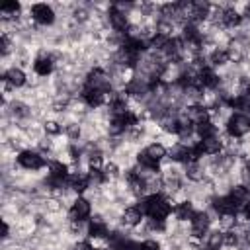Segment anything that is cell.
Masks as SVG:
<instances>
[{
  "label": "cell",
  "mask_w": 250,
  "mask_h": 250,
  "mask_svg": "<svg viewBox=\"0 0 250 250\" xmlns=\"http://www.w3.org/2000/svg\"><path fill=\"white\" fill-rule=\"evenodd\" d=\"M25 10L29 14V18L39 25V27H55L59 18H57V12L53 10V4L51 2H31V4H25Z\"/></svg>",
  "instance_id": "6da1fadb"
},
{
  "label": "cell",
  "mask_w": 250,
  "mask_h": 250,
  "mask_svg": "<svg viewBox=\"0 0 250 250\" xmlns=\"http://www.w3.org/2000/svg\"><path fill=\"white\" fill-rule=\"evenodd\" d=\"M223 131L229 137H232V139H246V137H250V113L234 111L230 115V119L227 121Z\"/></svg>",
  "instance_id": "7a4b0ae2"
},
{
  "label": "cell",
  "mask_w": 250,
  "mask_h": 250,
  "mask_svg": "<svg viewBox=\"0 0 250 250\" xmlns=\"http://www.w3.org/2000/svg\"><path fill=\"white\" fill-rule=\"evenodd\" d=\"M92 213H94L92 201H90L86 195H78V197L72 201V205L68 207L66 219H68V221H90Z\"/></svg>",
  "instance_id": "3957f363"
},
{
  "label": "cell",
  "mask_w": 250,
  "mask_h": 250,
  "mask_svg": "<svg viewBox=\"0 0 250 250\" xmlns=\"http://www.w3.org/2000/svg\"><path fill=\"white\" fill-rule=\"evenodd\" d=\"M145 217L146 215L143 213V209L137 203H133L121 211V219H119V225L115 229H135L145 221Z\"/></svg>",
  "instance_id": "277c9868"
},
{
  "label": "cell",
  "mask_w": 250,
  "mask_h": 250,
  "mask_svg": "<svg viewBox=\"0 0 250 250\" xmlns=\"http://www.w3.org/2000/svg\"><path fill=\"white\" fill-rule=\"evenodd\" d=\"M123 141L135 148H143L146 143H148V137H146V125L145 123H137V125H131L125 133H123Z\"/></svg>",
  "instance_id": "5b68a950"
},
{
  "label": "cell",
  "mask_w": 250,
  "mask_h": 250,
  "mask_svg": "<svg viewBox=\"0 0 250 250\" xmlns=\"http://www.w3.org/2000/svg\"><path fill=\"white\" fill-rule=\"evenodd\" d=\"M205 61H207V66L213 68V70H223L227 66H230V61H229V51L227 47H215L211 51L205 53Z\"/></svg>",
  "instance_id": "8992f818"
},
{
  "label": "cell",
  "mask_w": 250,
  "mask_h": 250,
  "mask_svg": "<svg viewBox=\"0 0 250 250\" xmlns=\"http://www.w3.org/2000/svg\"><path fill=\"white\" fill-rule=\"evenodd\" d=\"M27 78H29V72L20 68V66H12L8 70H0V80H8L18 92L27 88Z\"/></svg>",
  "instance_id": "52a82bcc"
},
{
  "label": "cell",
  "mask_w": 250,
  "mask_h": 250,
  "mask_svg": "<svg viewBox=\"0 0 250 250\" xmlns=\"http://www.w3.org/2000/svg\"><path fill=\"white\" fill-rule=\"evenodd\" d=\"M62 230H64L66 238H70L74 242L86 240L88 238V221H66Z\"/></svg>",
  "instance_id": "ba28073f"
},
{
  "label": "cell",
  "mask_w": 250,
  "mask_h": 250,
  "mask_svg": "<svg viewBox=\"0 0 250 250\" xmlns=\"http://www.w3.org/2000/svg\"><path fill=\"white\" fill-rule=\"evenodd\" d=\"M143 150H145V154H146L152 162H156V164H162V162L168 158V146L162 145L160 141H148V143L143 146Z\"/></svg>",
  "instance_id": "9c48e42d"
},
{
  "label": "cell",
  "mask_w": 250,
  "mask_h": 250,
  "mask_svg": "<svg viewBox=\"0 0 250 250\" xmlns=\"http://www.w3.org/2000/svg\"><path fill=\"white\" fill-rule=\"evenodd\" d=\"M205 168L201 164V160H189L188 164H184V178L189 184H201L205 178Z\"/></svg>",
  "instance_id": "30bf717a"
},
{
  "label": "cell",
  "mask_w": 250,
  "mask_h": 250,
  "mask_svg": "<svg viewBox=\"0 0 250 250\" xmlns=\"http://www.w3.org/2000/svg\"><path fill=\"white\" fill-rule=\"evenodd\" d=\"M68 207L64 205V201L57 195H47L43 199V213H47L49 217H62L66 215Z\"/></svg>",
  "instance_id": "8fae6325"
},
{
  "label": "cell",
  "mask_w": 250,
  "mask_h": 250,
  "mask_svg": "<svg viewBox=\"0 0 250 250\" xmlns=\"http://www.w3.org/2000/svg\"><path fill=\"white\" fill-rule=\"evenodd\" d=\"M64 139L72 145H80L84 141V125L76 119H70L68 123H64V131H62Z\"/></svg>",
  "instance_id": "7c38bea8"
},
{
  "label": "cell",
  "mask_w": 250,
  "mask_h": 250,
  "mask_svg": "<svg viewBox=\"0 0 250 250\" xmlns=\"http://www.w3.org/2000/svg\"><path fill=\"white\" fill-rule=\"evenodd\" d=\"M195 213H197L195 205H193L189 199H186V201L178 203V205L172 209V219H176V221H180V223H189Z\"/></svg>",
  "instance_id": "4fadbf2b"
},
{
  "label": "cell",
  "mask_w": 250,
  "mask_h": 250,
  "mask_svg": "<svg viewBox=\"0 0 250 250\" xmlns=\"http://www.w3.org/2000/svg\"><path fill=\"white\" fill-rule=\"evenodd\" d=\"M105 152L102 150H92L84 156V166H86V172H102L104 166H105Z\"/></svg>",
  "instance_id": "5bb4252c"
},
{
  "label": "cell",
  "mask_w": 250,
  "mask_h": 250,
  "mask_svg": "<svg viewBox=\"0 0 250 250\" xmlns=\"http://www.w3.org/2000/svg\"><path fill=\"white\" fill-rule=\"evenodd\" d=\"M168 158L176 164H188L191 160V154H189V146L182 145V143H176L172 148H168Z\"/></svg>",
  "instance_id": "9a60e30c"
},
{
  "label": "cell",
  "mask_w": 250,
  "mask_h": 250,
  "mask_svg": "<svg viewBox=\"0 0 250 250\" xmlns=\"http://www.w3.org/2000/svg\"><path fill=\"white\" fill-rule=\"evenodd\" d=\"M223 236H225V232H223L221 229L213 227V229L205 234V238H203V246H205L207 250H223V248H225Z\"/></svg>",
  "instance_id": "2e32d148"
},
{
  "label": "cell",
  "mask_w": 250,
  "mask_h": 250,
  "mask_svg": "<svg viewBox=\"0 0 250 250\" xmlns=\"http://www.w3.org/2000/svg\"><path fill=\"white\" fill-rule=\"evenodd\" d=\"M47 174L55 180H68V164L59 158H53L47 162Z\"/></svg>",
  "instance_id": "e0dca14e"
},
{
  "label": "cell",
  "mask_w": 250,
  "mask_h": 250,
  "mask_svg": "<svg viewBox=\"0 0 250 250\" xmlns=\"http://www.w3.org/2000/svg\"><path fill=\"white\" fill-rule=\"evenodd\" d=\"M41 125H43L45 137H49V139H59V137H62L64 125H62V123H61L57 117H49V119H45Z\"/></svg>",
  "instance_id": "ac0fdd59"
},
{
  "label": "cell",
  "mask_w": 250,
  "mask_h": 250,
  "mask_svg": "<svg viewBox=\"0 0 250 250\" xmlns=\"http://www.w3.org/2000/svg\"><path fill=\"white\" fill-rule=\"evenodd\" d=\"M102 172H104V176H105L107 182H117V180L123 178V166L119 162H115L113 158H107L105 160V166H104Z\"/></svg>",
  "instance_id": "d6986e66"
},
{
  "label": "cell",
  "mask_w": 250,
  "mask_h": 250,
  "mask_svg": "<svg viewBox=\"0 0 250 250\" xmlns=\"http://www.w3.org/2000/svg\"><path fill=\"white\" fill-rule=\"evenodd\" d=\"M154 25H156V33L158 35H164V37H176V35H180V29H178V25L174 23V21H170V20H162V18H158L156 21H154Z\"/></svg>",
  "instance_id": "ffe728a7"
},
{
  "label": "cell",
  "mask_w": 250,
  "mask_h": 250,
  "mask_svg": "<svg viewBox=\"0 0 250 250\" xmlns=\"http://www.w3.org/2000/svg\"><path fill=\"white\" fill-rule=\"evenodd\" d=\"M234 225H236V213H223V215H219L215 227L225 232V230H232Z\"/></svg>",
  "instance_id": "44dd1931"
},
{
  "label": "cell",
  "mask_w": 250,
  "mask_h": 250,
  "mask_svg": "<svg viewBox=\"0 0 250 250\" xmlns=\"http://www.w3.org/2000/svg\"><path fill=\"white\" fill-rule=\"evenodd\" d=\"M240 234L236 232V230H225V236H223V242H225V248H238V244H240Z\"/></svg>",
  "instance_id": "7402d4cb"
},
{
  "label": "cell",
  "mask_w": 250,
  "mask_h": 250,
  "mask_svg": "<svg viewBox=\"0 0 250 250\" xmlns=\"http://www.w3.org/2000/svg\"><path fill=\"white\" fill-rule=\"evenodd\" d=\"M141 250H164V246H162L160 238L152 236V238H146V240L141 242Z\"/></svg>",
  "instance_id": "603a6c76"
},
{
  "label": "cell",
  "mask_w": 250,
  "mask_h": 250,
  "mask_svg": "<svg viewBox=\"0 0 250 250\" xmlns=\"http://www.w3.org/2000/svg\"><path fill=\"white\" fill-rule=\"evenodd\" d=\"M244 94H246V96H250V84L246 86V90H244Z\"/></svg>",
  "instance_id": "cb8c5ba5"
},
{
  "label": "cell",
  "mask_w": 250,
  "mask_h": 250,
  "mask_svg": "<svg viewBox=\"0 0 250 250\" xmlns=\"http://www.w3.org/2000/svg\"><path fill=\"white\" fill-rule=\"evenodd\" d=\"M25 250H41V248H37V246H27Z\"/></svg>",
  "instance_id": "d4e9b609"
}]
</instances>
